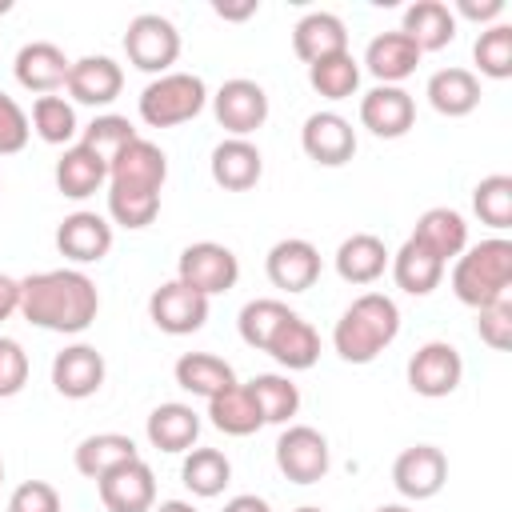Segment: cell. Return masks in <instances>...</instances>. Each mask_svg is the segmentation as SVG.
<instances>
[{"instance_id": "cell-1", "label": "cell", "mask_w": 512, "mask_h": 512, "mask_svg": "<svg viewBox=\"0 0 512 512\" xmlns=\"http://www.w3.org/2000/svg\"><path fill=\"white\" fill-rule=\"evenodd\" d=\"M96 312H100L96 280L80 268H48L20 280V316L32 328L80 336L92 328Z\"/></svg>"}, {"instance_id": "cell-2", "label": "cell", "mask_w": 512, "mask_h": 512, "mask_svg": "<svg viewBox=\"0 0 512 512\" xmlns=\"http://www.w3.org/2000/svg\"><path fill=\"white\" fill-rule=\"evenodd\" d=\"M400 336V308L384 292H360L332 328V348L344 364H372Z\"/></svg>"}, {"instance_id": "cell-3", "label": "cell", "mask_w": 512, "mask_h": 512, "mask_svg": "<svg viewBox=\"0 0 512 512\" xmlns=\"http://www.w3.org/2000/svg\"><path fill=\"white\" fill-rule=\"evenodd\" d=\"M512 288V240L488 236L480 244H468L452 260V296L468 308H488L504 300Z\"/></svg>"}, {"instance_id": "cell-4", "label": "cell", "mask_w": 512, "mask_h": 512, "mask_svg": "<svg viewBox=\"0 0 512 512\" xmlns=\"http://www.w3.org/2000/svg\"><path fill=\"white\" fill-rule=\"evenodd\" d=\"M208 104V88L196 72H164V76H152L136 100L140 108V120L148 128H176V124H188L204 112Z\"/></svg>"}, {"instance_id": "cell-5", "label": "cell", "mask_w": 512, "mask_h": 512, "mask_svg": "<svg viewBox=\"0 0 512 512\" xmlns=\"http://www.w3.org/2000/svg\"><path fill=\"white\" fill-rule=\"evenodd\" d=\"M124 56L132 68L148 72V76H164L172 72L176 56H180V32L168 16L160 12H140L128 20L124 28Z\"/></svg>"}, {"instance_id": "cell-6", "label": "cell", "mask_w": 512, "mask_h": 512, "mask_svg": "<svg viewBox=\"0 0 512 512\" xmlns=\"http://www.w3.org/2000/svg\"><path fill=\"white\" fill-rule=\"evenodd\" d=\"M176 280L212 300V296L236 288V280H240V260H236V252H232L228 244L196 240V244H188V248L180 252V260H176Z\"/></svg>"}, {"instance_id": "cell-7", "label": "cell", "mask_w": 512, "mask_h": 512, "mask_svg": "<svg viewBox=\"0 0 512 512\" xmlns=\"http://www.w3.org/2000/svg\"><path fill=\"white\" fill-rule=\"evenodd\" d=\"M276 468L292 484H320L332 468V448L312 424H284L276 440Z\"/></svg>"}, {"instance_id": "cell-8", "label": "cell", "mask_w": 512, "mask_h": 512, "mask_svg": "<svg viewBox=\"0 0 512 512\" xmlns=\"http://www.w3.org/2000/svg\"><path fill=\"white\" fill-rule=\"evenodd\" d=\"M404 376H408V388H412L416 396H424V400H444V396H452V392L460 388V380H464V356H460V348L448 344V340H428V344H420V348L408 356Z\"/></svg>"}, {"instance_id": "cell-9", "label": "cell", "mask_w": 512, "mask_h": 512, "mask_svg": "<svg viewBox=\"0 0 512 512\" xmlns=\"http://www.w3.org/2000/svg\"><path fill=\"white\" fill-rule=\"evenodd\" d=\"M212 116H216V124L228 132V136H240V140H248L256 128H264V120H268V92L256 84V80H248V76H232V80H224L220 88H216V96H212Z\"/></svg>"}, {"instance_id": "cell-10", "label": "cell", "mask_w": 512, "mask_h": 512, "mask_svg": "<svg viewBox=\"0 0 512 512\" xmlns=\"http://www.w3.org/2000/svg\"><path fill=\"white\" fill-rule=\"evenodd\" d=\"M208 296L192 292L188 284L180 280H164L152 296H148V320L168 332V336H192L208 324Z\"/></svg>"}, {"instance_id": "cell-11", "label": "cell", "mask_w": 512, "mask_h": 512, "mask_svg": "<svg viewBox=\"0 0 512 512\" xmlns=\"http://www.w3.org/2000/svg\"><path fill=\"white\" fill-rule=\"evenodd\" d=\"M392 484L404 500H432L448 484V456L436 444H412L392 460Z\"/></svg>"}, {"instance_id": "cell-12", "label": "cell", "mask_w": 512, "mask_h": 512, "mask_svg": "<svg viewBox=\"0 0 512 512\" xmlns=\"http://www.w3.org/2000/svg\"><path fill=\"white\" fill-rule=\"evenodd\" d=\"M360 124L380 140H400L416 124V100L400 84H376L360 96Z\"/></svg>"}, {"instance_id": "cell-13", "label": "cell", "mask_w": 512, "mask_h": 512, "mask_svg": "<svg viewBox=\"0 0 512 512\" xmlns=\"http://www.w3.org/2000/svg\"><path fill=\"white\" fill-rule=\"evenodd\" d=\"M300 148L320 168H340L356 156V128L340 112H312L300 128Z\"/></svg>"}, {"instance_id": "cell-14", "label": "cell", "mask_w": 512, "mask_h": 512, "mask_svg": "<svg viewBox=\"0 0 512 512\" xmlns=\"http://www.w3.org/2000/svg\"><path fill=\"white\" fill-rule=\"evenodd\" d=\"M168 180V156L160 152V144L136 136L112 164H108V188H124V192H164Z\"/></svg>"}, {"instance_id": "cell-15", "label": "cell", "mask_w": 512, "mask_h": 512, "mask_svg": "<svg viewBox=\"0 0 512 512\" xmlns=\"http://www.w3.org/2000/svg\"><path fill=\"white\" fill-rule=\"evenodd\" d=\"M112 220L100 216V212H68L60 224H56V248L64 260L72 264H100L108 252H112Z\"/></svg>"}, {"instance_id": "cell-16", "label": "cell", "mask_w": 512, "mask_h": 512, "mask_svg": "<svg viewBox=\"0 0 512 512\" xmlns=\"http://www.w3.org/2000/svg\"><path fill=\"white\" fill-rule=\"evenodd\" d=\"M264 272L280 292H308L320 280V248L304 236H284L268 248Z\"/></svg>"}, {"instance_id": "cell-17", "label": "cell", "mask_w": 512, "mask_h": 512, "mask_svg": "<svg viewBox=\"0 0 512 512\" xmlns=\"http://www.w3.org/2000/svg\"><path fill=\"white\" fill-rule=\"evenodd\" d=\"M104 352H96L92 344H68L52 356V388L64 396V400H88L104 388Z\"/></svg>"}, {"instance_id": "cell-18", "label": "cell", "mask_w": 512, "mask_h": 512, "mask_svg": "<svg viewBox=\"0 0 512 512\" xmlns=\"http://www.w3.org/2000/svg\"><path fill=\"white\" fill-rule=\"evenodd\" d=\"M68 68H72V60H68L64 48L52 44V40H32V44H24V48L16 52V60H12L16 84H20L24 92H36V96L60 92V88L68 84Z\"/></svg>"}, {"instance_id": "cell-19", "label": "cell", "mask_w": 512, "mask_h": 512, "mask_svg": "<svg viewBox=\"0 0 512 512\" xmlns=\"http://www.w3.org/2000/svg\"><path fill=\"white\" fill-rule=\"evenodd\" d=\"M96 492H100V504L108 512H152V504H156V476L136 456V460L112 468L108 476H100Z\"/></svg>"}, {"instance_id": "cell-20", "label": "cell", "mask_w": 512, "mask_h": 512, "mask_svg": "<svg viewBox=\"0 0 512 512\" xmlns=\"http://www.w3.org/2000/svg\"><path fill=\"white\" fill-rule=\"evenodd\" d=\"M120 88H124V68L112 56H80V60H72L68 84H64L68 100L88 104V108L112 104L120 96Z\"/></svg>"}, {"instance_id": "cell-21", "label": "cell", "mask_w": 512, "mask_h": 512, "mask_svg": "<svg viewBox=\"0 0 512 512\" xmlns=\"http://www.w3.org/2000/svg\"><path fill=\"white\" fill-rule=\"evenodd\" d=\"M208 172L216 180V188L224 192H248L260 184L264 176V156L252 140H240V136H224L216 148H212V160H208Z\"/></svg>"}, {"instance_id": "cell-22", "label": "cell", "mask_w": 512, "mask_h": 512, "mask_svg": "<svg viewBox=\"0 0 512 512\" xmlns=\"http://www.w3.org/2000/svg\"><path fill=\"white\" fill-rule=\"evenodd\" d=\"M420 56H424V52H420L400 28H392V32H376V36L368 40L360 64L376 76V84H404V80L416 72Z\"/></svg>"}, {"instance_id": "cell-23", "label": "cell", "mask_w": 512, "mask_h": 512, "mask_svg": "<svg viewBox=\"0 0 512 512\" xmlns=\"http://www.w3.org/2000/svg\"><path fill=\"white\" fill-rule=\"evenodd\" d=\"M52 180H56V192H60V196H68V200H88V196H96V192L108 184V164H104L92 148H84V144L76 140V144H68V148L60 152V160H56V168H52Z\"/></svg>"}, {"instance_id": "cell-24", "label": "cell", "mask_w": 512, "mask_h": 512, "mask_svg": "<svg viewBox=\"0 0 512 512\" xmlns=\"http://www.w3.org/2000/svg\"><path fill=\"white\" fill-rule=\"evenodd\" d=\"M144 436L152 448L176 456V452H188L200 436V412L192 404H180V400H168V404H156L144 420Z\"/></svg>"}, {"instance_id": "cell-25", "label": "cell", "mask_w": 512, "mask_h": 512, "mask_svg": "<svg viewBox=\"0 0 512 512\" xmlns=\"http://www.w3.org/2000/svg\"><path fill=\"white\" fill-rule=\"evenodd\" d=\"M388 268H392V280H396L400 292H408V296H432V292L440 288L448 264H444L440 256H432L416 236H408V240L392 252Z\"/></svg>"}, {"instance_id": "cell-26", "label": "cell", "mask_w": 512, "mask_h": 512, "mask_svg": "<svg viewBox=\"0 0 512 512\" xmlns=\"http://www.w3.org/2000/svg\"><path fill=\"white\" fill-rule=\"evenodd\" d=\"M292 52L304 60V64H316L324 56H336V52H348V28L336 12H308L296 20L292 28Z\"/></svg>"}, {"instance_id": "cell-27", "label": "cell", "mask_w": 512, "mask_h": 512, "mask_svg": "<svg viewBox=\"0 0 512 512\" xmlns=\"http://www.w3.org/2000/svg\"><path fill=\"white\" fill-rule=\"evenodd\" d=\"M424 96H428V104L440 116L460 120V116H468V112L480 108V76L472 68H456V64L452 68H440V72L428 76Z\"/></svg>"}, {"instance_id": "cell-28", "label": "cell", "mask_w": 512, "mask_h": 512, "mask_svg": "<svg viewBox=\"0 0 512 512\" xmlns=\"http://www.w3.org/2000/svg\"><path fill=\"white\" fill-rule=\"evenodd\" d=\"M388 260H392V252L384 248V240L380 236H372V232H352L348 240H340V248H336V276L344 280V284H376L380 276H384V268H388Z\"/></svg>"}, {"instance_id": "cell-29", "label": "cell", "mask_w": 512, "mask_h": 512, "mask_svg": "<svg viewBox=\"0 0 512 512\" xmlns=\"http://www.w3.org/2000/svg\"><path fill=\"white\" fill-rule=\"evenodd\" d=\"M400 32L420 48V52H440L456 40V16L444 0H416L404 8Z\"/></svg>"}, {"instance_id": "cell-30", "label": "cell", "mask_w": 512, "mask_h": 512, "mask_svg": "<svg viewBox=\"0 0 512 512\" xmlns=\"http://www.w3.org/2000/svg\"><path fill=\"white\" fill-rule=\"evenodd\" d=\"M136 456H140V448H136L132 436H124V432H96V436H84L76 444L72 464H76L80 476L100 480V476H108L112 468H120V464H128Z\"/></svg>"}, {"instance_id": "cell-31", "label": "cell", "mask_w": 512, "mask_h": 512, "mask_svg": "<svg viewBox=\"0 0 512 512\" xmlns=\"http://www.w3.org/2000/svg\"><path fill=\"white\" fill-rule=\"evenodd\" d=\"M412 236H416L432 256H440V260L448 264V260H456V256L468 248V220H464L456 208H444V204H440V208L420 212Z\"/></svg>"}, {"instance_id": "cell-32", "label": "cell", "mask_w": 512, "mask_h": 512, "mask_svg": "<svg viewBox=\"0 0 512 512\" xmlns=\"http://www.w3.org/2000/svg\"><path fill=\"white\" fill-rule=\"evenodd\" d=\"M268 356H272L280 368H288V372H308V368L320 360V332H316L300 312H292V316L280 324V332L272 336Z\"/></svg>"}, {"instance_id": "cell-33", "label": "cell", "mask_w": 512, "mask_h": 512, "mask_svg": "<svg viewBox=\"0 0 512 512\" xmlns=\"http://www.w3.org/2000/svg\"><path fill=\"white\" fill-rule=\"evenodd\" d=\"M208 420H212V428L224 432V436H252V432L264 428V416H260V408H256V400H252V392H248V384H240V380L208 400Z\"/></svg>"}, {"instance_id": "cell-34", "label": "cell", "mask_w": 512, "mask_h": 512, "mask_svg": "<svg viewBox=\"0 0 512 512\" xmlns=\"http://www.w3.org/2000/svg\"><path fill=\"white\" fill-rule=\"evenodd\" d=\"M172 376H176V384H180L184 392L204 396V400H212L216 392H224V388L236 384L232 364H228L224 356H212V352H184V356L176 360Z\"/></svg>"}, {"instance_id": "cell-35", "label": "cell", "mask_w": 512, "mask_h": 512, "mask_svg": "<svg viewBox=\"0 0 512 512\" xmlns=\"http://www.w3.org/2000/svg\"><path fill=\"white\" fill-rule=\"evenodd\" d=\"M180 480L192 496L200 500H212L228 488L232 480V460L220 452V448H188L184 452V464H180Z\"/></svg>"}, {"instance_id": "cell-36", "label": "cell", "mask_w": 512, "mask_h": 512, "mask_svg": "<svg viewBox=\"0 0 512 512\" xmlns=\"http://www.w3.org/2000/svg\"><path fill=\"white\" fill-rule=\"evenodd\" d=\"M28 124H32V132H36L44 144H60V148L76 144V136H80L76 104H72L68 96H56V92L32 100V116H28Z\"/></svg>"}, {"instance_id": "cell-37", "label": "cell", "mask_w": 512, "mask_h": 512, "mask_svg": "<svg viewBox=\"0 0 512 512\" xmlns=\"http://www.w3.org/2000/svg\"><path fill=\"white\" fill-rule=\"evenodd\" d=\"M288 316H292V308H288L284 300H276V296H256V300H248V304L240 308V316H236L240 340H244L248 348H256V352H268L272 336L280 332V324H284Z\"/></svg>"}, {"instance_id": "cell-38", "label": "cell", "mask_w": 512, "mask_h": 512, "mask_svg": "<svg viewBox=\"0 0 512 512\" xmlns=\"http://www.w3.org/2000/svg\"><path fill=\"white\" fill-rule=\"evenodd\" d=\"M248 392L264 416V424H288L300 412V388L292 384V376L280 372H260L248 380Z\"/></svg>"}, {"instance_id": "cell-39", "label": "cell", "mask_w": 512, "mask_h": 512, "mask_svg": "<svg viewBox=\"0 0 512 512\" xmlns=\"http://www.w3.org/2000/svg\"><path fill=\"white\" fill-rule=\"evenodd\" d=\"M308 84L316 96L324 100H348L356 96L360 88V60L352 52H336V56H324L316 64H308Z\"/></svg>"}, {"instance_id": "cell-40", "label": "cell", "mask_w": 512, "mask_h": 512, "mask_svg": "<svg viewBox=\"0 0 512 512\" xmlns=\"http://www.w3.org/2000/svg\"><path fill=\"white\" fill-rule=\"evenodd\" d=\"M472 60H476L480 76H488V80H508V76H512V24L500 20V24L480 28V36H476V44H472Z\"/></svg>"}, {"instance_id": "cell-41", "label": "cell", "mask_w": 512, "mask_h": 512, "mask_svg": "<svg viewBox=\"0 0 512 512\" xmlns=\"http://www.w3.org/2000/svg\"><path fill=\"white\" fill-rule=\"evenodd\" d=\"M472 212L480 216V224L504 232L512 228V176L492 172L472 188Z\"/></svg>"}, {"instance_id": "cell-42", "label": "cell", "mask_w": 512, "mask_h": 512, "mask_svg": "<svg viewBox=\"0 0 512 512\" xmlns=\"http://www.w3.org/2000/svg\"><path fill=\"white\" fill-rule=\"evenodd\" d=\"M136 136H140V132L132 128V120H128V116H116V112H104V116H96L88 128H80V144L92 148L104 164H112Z\"/></svg>"}, {"instance_id": "cell-43", "label": "cell", "mask_w": 512, "mask_h": 512, "mask_svg": "<svg viewBox=\"0 0 512 512\" xmlns=\"http://www.w3.org/2000/svg\"><path fill=\"white\" fill-rule=\"evenodd\" d=\"M160 216V196L156 192H124V188H108V220L140 232Z\"/></svg>"}, {"instance_id": "cell-44", "label": "cell", "mask_w": 512, "mask_h": 512, "mask_svg": "<svg viewBox=\"0 0 512 512\" xmlns=\"http://www.w3.org/2000/svg\"><path fill=\"white\" fill-rule=\"evenodd\" d=\"M476 336L492 348V352H508L512 348V296L476 308Z\"/></svg>"}, {"instance_id": "cell-45", "label": "cell", "mask_w": 512, "mask_h": 512, "mask_svg": "<svg viewBox=\"0 0 512 512\" xmlns=\"http://www.w3.org/2000/svg\"><path fill=\"white\" fill-rule=\"evenodd\" d=\"M28 384V352L20 340L0 336V400L20 396Z\"/></svg>"}, {"instance_id": "cell-46", "label": "cell", "mask_w": 512, "mask_h": 512, "mask_svg": "<svg viewBox=\"0 0 512 512\" xmlns=\"http://www.w3.org/2000/svg\"><path fill=\"white\" fill-rule=\"evenodd\" d=\"M28 136H32L28 112H24L8 92H0V156H16V152H24Z\"/></svg>"}, {"instance_id": "cell-47", "label": "cell", "mask_w": 512, "mask_h": 512, "mask_svg": "<svg viewBox=\"0 0 512 512\" xmlns=\"http://www.w3.org/2000/svg\"><path fill=\"white\" fill-rule=\"evenodd\" d=\"M8 512H64V508H60V492L48 480H24L8 496Z\"/></svg>"}, {"instance_id": "cell-48", "label": "cell", "mask_w": 512, "mask_h": 512, "mask_svg": "<svg viewBox=\"0 0 512 512\" xmlns=\"http://www.w3.org/2000/svg\"><path fill=\"white\" fill-rule=\"evenodd\" d=\"M452 16L460 20H476L480 28H488V24H500V16H504V0H456V8H452Z\"/></svg>"}, {"instance_id": "cell-49", "label": "cell", "mask_w": 512, "mask_h": 512, "mask_svg": "<svg viewBox=\"0 0 512 512\" xmlns=\"http://www.w3.org/2000/svg\"><path fill=\"white\" fill-rule=\"evenodd\" d=\"M12 312H20V280L8 276V272H0V324H4Z\"/></svg>"}, {"instance_id": "cell-50", "label": "cell", "mask_w": 512, "mask_h": 512, "mask_svg": "<svg viewBox=\"0 0 512 512\" xmlns=\"http://www.w3.org/2000/svg\"><path fill=\"white\" fill-rule=\"evenodd\" d=\"M212 12H216L220 20H248V16H256V12H260V0H244V4L216 0V4H212Z\"/></svg>"}, {"instance_id": "cell-51", "label": "cell", "mask_w": 512, "mask_h": 512, "mask_svg": "<svg viewBox=\"0 0 512 512\" xmlns=\"http://www.w3.org/2000/svg\"><path fill=\"white\" fill-rule=\"evenodd\" d=\"M224 512H272V504L264 496H256V492H240V496H232L224 504Z\"/></svg>"}, {"instance_id": "cell-52", "label": "cell", "mask_w": 512, "mask_h": 512, "mask_svg": "<svg viewBox=\"0 0 512 512\" xmlns=\"http://www.w3.org/2000/svg\"><path fill=\"white\" fill-rule=\"evenodd\" d=\"M152 512H196L188 500H160V504H152Z\"/></svg>"}, {"instance_id": "cell-53", "label": "cell", "mask_w": 512, "mask_h": 512, "mask_svg": "<svg viewBox=\"0 0 512 512\" xmlns=\"http://www.w3.org/2000/svg\"><path fill=\"white\" fill-rule=\"evenodd\" d=\"M372 512H412L408 504H380V508H372Z\"/></svg>"}, {"instance_id": "cell-54", "label": "cell", "mask_w": 512, "mask_h": 512, "mask_svg": "<svg viewBox=\"0 0 512 512\" xmlns=\"http://www.w3.org/2000/svg\"><path fill=\"white\" fill-rule=\"evenodd\" d=\"M296 512H324V508H316V504H300Z\"/></svg>"}, {"instance_id": "cell-55", "label": "cell", "mask_w": 512, "mask_h": 512, "mask_svg": "<svg viewBox=\"0 0 512 512\" xmlns=\"http://www.w3.org/2000/svg\"><path fill=\"white\" fill-rule=\"evenodd\" d=\"M8 8H12V4H8V0H0V12H8Z\"/></svg>"}, {"instance_id": "cell-56", "label": "cell", "mask_w": 512, "mask_h": 512, "mask_svg": "<svg viewBox=\"0 0 512 512\" xmlns=\"http://www.w3.org/2000/svg\"><path fill=\"white\" fill-rule=\"evenodd\" d=\"M0 480H4V460H0Z\"/></svg>"}, {"instance_id": "cell-57", "label": "cell", "mask_w": 512, "mask_h": 512, "mask_svg": "<svg viewBox=\"0 0 512 512\" xmlns=\"http://www.w3.org/2000/svg\"><path fill=\"white\" fill-rule=\"evenodd\" d=\"M0 188H4V180H0Z\"/></svg>"}]
</instances>
